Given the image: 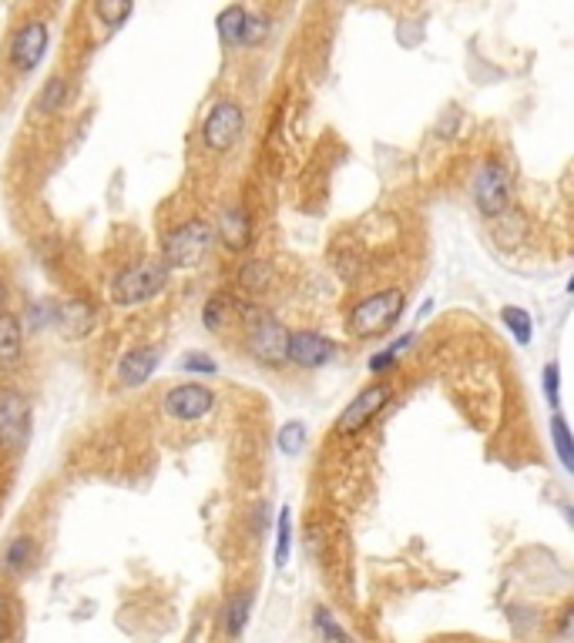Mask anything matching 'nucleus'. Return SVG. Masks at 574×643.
<instances>
[{"label": "nucleus", "mask_w": 574, "mask_h": 643, "mask_svg": "<svg viewBox=\"0 0 574 643\" xmlns=\"http://www.w3.org/2000/svg\"><path fill=\"white\" fill-rule=\"evenodd\" d=\"M551 439H554V449H558L561 466L571 473L574 469V442H571V429L564 423V416H554L551 419Z\"/></svg>", "instance_id": "obj_21"}, {"label": "nucleus", "mask_w": 574, "mask_h": 643, "mask_svg": "<svg viewBox=\"0 0 574 643\" xmlns=\"http://www.w3.org/2000/svg\"><path fill=\"white\" fill-rule=\"evenodd\" d=\"M245 11L238 7V4H232V7H225L222 14H219V37H222V44H229V47H236V44H242V30H245Z\"/></svg>", "instance_id": "obj_20"}, {"label": "nucleus", "mask_w": 574, "mask_h": 643, "mask_svg": "<svg viewBox=\"0 0 574 643\" xmlns=\"http://www.w3.org/2000/svg\"><path fill=\"white\" fill-rule=\"evenodd\" d=\"M306 439H309L306 425L293 419V423L279 425V433H276V446H279V452H286V456H299V452L306 449Z\"/></svg>", "instance_id": "obj_22"}, {"label": "nucleus", "mask_w": 574, "mask_h": 643, "mask_svg": "<svg viewBox=\"0 0 574 643\" xmlns=\"http://www.w3.org/2000/svg\"><path fill=\"white\" fill-rule=\"evenodd\" d=\"M11 633H14V600L0 593V640H7Z\"/></svg>", "instance_id": "obj_32"}, {"label": "nucleus", "mask_w": 574, "mask_h": 643, "mask_svg": "<svg viewBox=\"0 0 574 643\" xmlns=\"http://www.w3.org/2000/svg\"><path fill=\"white\" fill-rule=\"evenodd\" d=\"M245 131V114L236 101H219L209 111V118L202 124V141L212 151H229L238 144V137Z\"/></svg>", "instance_id": "obj_7"}, {"label": "nucleus", "mask_w": 574, "mask_h": 643, "mask_svg": "<svg viewBox=\"0 0 574 643\" xmlns=\"http://www.w3.org/2000/svg\"><path fill=\"white\" fill-rule=\"evenodd\" d=\"M30 439V402L17 389H0V446L24 449Z\"/></svg>", "instance_id": "obj_6"}, {"label": "nucleus", "mask_w": 574, "mask_h": 643, "mask_svg": "<svg viewBox=\"0 0 574 643\" xmlns=\"http://www.w3.org/2000/svg\"><path fill=\"white\" fill-rule=\"evenodd\" d=\"M131 14V0H95V17L104 28H121Z\"/></svg>", "instance_id": "obj_24"}, {"label": "nucleus", "mask_w": 574, "mask_h": 643, "mask_svg": "<svg viewBox=\"0 0 574 643\" xmlns=\"http://www.w3.org/2000/svg\"><path fill=\"white\" fill-rule=\"evenodd\" d=\"M4 301H7V285H4V278H0V309H4Z\"/></svg>", "instance_id": "obj_34"}, {"label": "nucleus", "mask_w": 574, "mask_h": 643, "mask_svg": "<svg viewBox=\"0 0 574 643\" xmlns=\"http://www.w3.org/2000/svg\"><path fill=\"white\" fill-rule=\"evenodd\" d=\"M390 399H393V385H387V383H373V385H366V389H360V392L353 396L350 406L339 412L337 433L339 436H356L360 429H366L379 412L387 409Z\"/></svg>", "instance_id": "obj_5"}, {"label": "nucleus", "mask_w": 574, "mask_h": 643, "mask_svg": "<svg viewBox=\"0 0 574 643\" xmlns=\"http://www.w3.org/2000/svg\"><path fill=\"white\" fill-rule=\"evenodd\" d=\"M37 104H41L44 114H57V111H64L71 104V81L68 78H47V84L41 87V97H37Z\"/></svg>", "instance_id": "obj_17"}, {"label": "nucleus", "mask_w": 574, "mask_h": 643, "mask_svg": "<svg viewBox=\"0 0 574 643\" xmlns=\"http://www.w3.org/2000/svg\"><path fill=\"white\" fill-rule=\"evenodd\" d=\"M169 282V265L162 259H148L131 265L125 272L118 275L112 282V301L121 305V309H131V305H141L152 295H158Z\"/></svg>", "instance_id": "obj_2"}, {"label": "nucleus", "mask_w": 574, "mask_h": 643, "mask_svg": "<svg viewBox=\"0 0 574 643\" xmlns=\"http://www.w3.org/2000/svg\"><path fill=\"white\" fill-rule=\"evenodd\" d=\"M182 369L192 372V375H215V372H219V362L212 356H205V352H188V356H182Z\"/></svg>", "instance_id": "obj_29"}, {"label": "nucleus", "mask_w": 574, "mask_h": 643, "mask_svg": "<svg viewBox=\"0 0 574 643\" xmlns=\"http://www.w3.org/2000/svg\"><path fill=\"white\" fill-rule=\"evenodd\" d=\"M47 44H51V30L41 21H28L24 28L14 34V44H11V61L21 74H30L37 70V64L47 54Z\"/></svg>", "instance_id": "obj_10"}, {"label": "nucleus", "mask_w": 574, "mask_h": 643, "mask_svg": "<svg viewBox=\"0 0 574 643\" xmlns=\"http://www.w3.org/2000/svg\"><path fill=\"white\" fill-rule=\"evenodd\" d=\"M91 318H95V312L87 309L85 301H68V305H57L54 326L71 339H81V335L91 332Z\"/></svg>", "instance_id": "obj_16"}, {"label": "nucleus", "mask_w": 574, "mask_h": 643, "mask_svg": "<svg viewBox=\"0 0 574 643\" xmlns=\"http://www.w3.org/2000/svg\"><path fill=\"white\" fill-rule=\"evenodd\" d=\"M501 322H504L507 329H511V335H514L520 345L531 342V335H534L531 315L524 312V309H518V305H504V309H501Z\"/></svg>", "instance_id": "obj_23"}, {"label": "nucleus", "mask_w": 574, "mask_h": 643, "mask_svg": "<svg viewBox=\"0 0 574 643\" xmlns=\"http://www.w3.org/2000/svg\"><path fill=\"white\" fill-rule=\"evenodd\" d=\"M545 396H547V406H561V369L558 362H547L545 366Z\"/></svg>", "instance_id": "obj_30"}, {"label": "nucleus", "mask_w": 574, "mask_h": 643, "mask_svg": "<svg viewBox=\"0 0 574 643\" xmlns=\"http://www.w3.org/2000/svg\"><path fill=\"white\" fill-rule=\"evenodd\" d=\"M28 318H30V329H47V326H54L57 318V301H34L28 309Z\"/></svg>", "instance_id": "obj_28"}, {"label": "nucleus", "mask_w": 574, "mask_h": 643, "mask_svg": "<svg viewBox=\"0 0 574 643\" xmlns=\"http://www.w3.org/2000/svg\"><path fill=\"white\" fill-rule=\"evenodd\" d=\"M337 356V345L329 342L326 335L312 329H299V332H289V362L295 366H303V369H322V366H329Z\"/></svg>", "instance_id": "obj_11"}, {"label": "nucleus", "mask_w": 574, "mask_h": 643, "mask_svg": "<svg viewBox=\"0 0 574 643\" xmlns=\"http://www.w3.org/2000/svg\"><path fill=\"white\" fill-rule=\"evenodd\" d=\"M312 623H316V630H320V637L322 640H350V633L339 627L337 620H333V614L326 610V606H316V616H312Z\"/></svg>", "instance_id": "obj_27"}, {"label": "nucleus", "mask_w": 574, "mask_h": 643, "mask_svg": "<svg viewBox=\"0 0 574 643\" xmlns=\"http://www.w3.org/2000/svg\"><path fill=\"white\" fill-rule=\"evenodd\" d=\"M229 315H232V301L225 299V295H215V299L205 301V309H202V322H205V329L209 332H222L225 322H229Z\"/></svg>", "instance_id": "obj_25"}, {"label": "nucleus", "mask_w": 574, "mask_h": 643, "mask_svg": "<svg viewBox=\"0 0 574 643\" xmlns=\"http://www.w3.org/2000/svg\"><path fill=\"white\" fill-rule=\"evenodd\" d=\"M158 362H162V349H154V345L128 349L121 362H118V383L128 385V389H138V385H145L154 375Z\"/></svg>", "instance_id": "obj_12"}, {"label": "nucleus", "mask_w": 574, "mask_h": 643, "mask_svg": "<svg viewBox=\"0 0 574 643\" xmlns=\"http://www.w3.org/2000/svg\"><path fill=\"white\" fill-rule=\"evenodd\" d=\"M403 309H406V295L400 292V288H383V292H373L370 299H363L350 312L353 335H360V339H373V335L390 332L393 326L400 322Z\"/></svg>", "instance_id": "obj_1"}, {"label": "nucleus", "mask_w": 574, "mask_h": 643, "mask_svg": "<svg viewBox=\"0 0 574 643\" xmlns=\"http://www.w3.org/2000/svg\"><path fill=\"white\" fill-rule=\"evenodd\" d=\"M249 315V349L259 362L266 366H282L289 362V329L282 326L276 315L262 309H245Z\"/></svg>", "instance_id": "obj_4"}, {"label": "nucleus", "mask_w": 574, "mask_h": 643, "mask_svg": "<svg viewBox=\"0 0 574 643\" xmlns=\"http://www.w3.org/2000/svg\"><path fill=\"white\" fill-rule=\"evenodd\" d=\"M219 238L229 251H245L253 245V215L245 208H225L219 215Z\"/></svg>", "instance_id": "obj_13"}, {"label": "nucleus", "mask_w": 574, "mask_h": 643, "mask_svg": "<svg viewBox=\"0 0 574 643\" xmlns=\"http://www.w3.org/2000/svg\"><path fill=\"white\" fill-rule=\"evenodd\" d=\"M272 278H276V275H272V265L255 259V261H245V265H242V272H238V285L245 288L249 295H262V292L272 285Z\"/></svg>", "instance_id": "obj_18"}, {"label": "nucleus", "mask_w": 574, "mask_h": 643, "mask_svg": "<svg viewBox=\"0 0 574 643\" xmlns=\"http://www.w3.org/2000/svg\"><path fill=\"white\" fill-rule=\"evenodd\" d=\"M215 406V392H212L209 385H198V383H185V385H175L165 392L162 399V409L169 412L171 419H179V423H198V419H205Z\"/></svg>", "instance_id": "obj_8"}, {"label": "nucleus", "mask_w": 574, "mask_h": 643, "mask_svg": "<svg viewBox=\"0 0 574 643\" xmlns=\"http://www.w3.org/2000/svg\"><path fill=\"white\" fill-rule=\"evenodd\" d=\"M289 547H293V513H289V507H282L279 536H276V566L289 563Z\"/></svg>", "instance_id": "obj_26"}, {"label": "nucleus", "mask_w": 574, "mask_h": 643, "mask_svg": "<svg viewBox=\"0 0 574 643\" xmlns=\"http://www.w3.org/2000/svg\"><path fill=\"white\" fill-rule=\"evenodd\" d=\"M253 603H255V593L253 589H238L232 593L222 606V630L229 637H238L245 623H249V616H253Z\"/></svg>", "instance_id": "obj_15"}, {"label": "nucleus", "mask_w": 574, "mask_h": 643, "mask_svg": "<svg viewBox=\"0 0 574 643\" xmlns=\"http://www.w3.org/2000/svg\"><path fill=\"white\" fill-rule=\"evenodd\" d=\"M474 202H477V208L487 215V218H497V215L504 211L507 202H511V178H507L504 165L487 161V165L477 171Z\"/></svg>", "instance_id": "obj_9"}, {"label": "nucleus", "mask_w": 574, "mask_h": 643, "mask_svg": "<svg viewBox=\"0 0 574 643\" xmlns=\"http://www.w3.org/2000/svg\"><path fill=\"white\" fill-rule=\"evenodd\" d=\"M30 560H34V540L28 533H21L11 540V547L4 553V570L7 573H21V570H28Z\"/></svg>", "instance_id": "obj_19"}, {"label": "nucleus", "mask_w": 574, "mask_h": 643, "mask_svg": "<svg viewBox=\"0 0 574 643\" xmlns=\"http://www.w3.org/2000/svg\"><path fill=\"white\" fill-rule=\"evenodd\" d=\"M212 242H215V232H212L209 221L202 218L185 221V225H179V228H171L165 235V255H162V261L169 268H192V265H198L209 255Z\"/></svg>", "instance_id": "obj_3"}, {"label": "nucleus", "mask_w": 574, "mask_h": 643, "mask_svg": "<svg viewBox=\"0 0 574 643\" xmlns=\"http://www.w3.org/2000/svg\"><path fill=\"white\" fill-rule=\"evenodd\" d=\"M269 34L266 17H245V30H242V44H259Z\"/></svg>", "instance_id": "obj_31"}, {"label": "nucleus", "mask_w": 574, "mask_h": 643, "mask_svg": "<svg viewBox=\"0 0 574 643\" xmlns=\"http://www.w3.org/2000/svg\"><path fill=\"white\" fill-rule=\"evenodd\" d=\"M24 356V326L21 315L0 312V372H11L21 366Z\"/></svg>", "instance_id": "obj_14"}, {"label": "nucleus", "mask_w": 574, "mask_h": 643, "mask_svg": "<svg viewBox=\"0 0 574 643\" xmlns=\"http://www.w3.org/2000/svg\"><path fill=\"white\" fill-rule=\"evenodd\" d=\"M393 362H396V352H393V349H383V352H377V356L370 359V372H373V375H383Z\"/></svg>", "instance_id": "obj_33"}]
</instances>
